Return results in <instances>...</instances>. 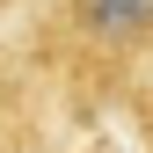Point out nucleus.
<instances>
[{
	"label": "nucleus",
	"instance_id": "f257e3e1",
	"mask_svg": "<svg viewBox=\"0 0 153 153\" xmlns=\"http://www.w3.org/2000/svg\"><path fill=\"white\" fill-rule=\"evenodd\" d=\"M15 51L66 109H109L153 73V0H36Z\"/></svg>",
	"mask_w": 153,
	"mask_h": 153
},
{
	"label": "nucleus",
	"instance_id": "f03ea898",
	"mask_svg": "<svg viewBox=\"0 0 153 153\" xmlns=\"http://www.w3.org/2000/svg\"><path fill=\"white\" fill-rule=\"evenodd\" d=\"M36 117H44V88L22 66V51L0 44V153H22L36 139Z\"/></svg>",
	"mask_w": 153,
	"mask_h": 153
},
{
	"label": "nucleus",
	"instance_id": "7ed1b4c3",
	"mask_svg": "<svg viewBox=\"0 0 153 153\" xmlns=\"http://www.w3.org/2000/svg\"><path fill=\"white\" fill-rule=\"evenodd\" d=\"M0 7H22V0H0Z\"/></svg>",
	"mask_w": 153,
	"mask_h": 153
}]
</instances>
